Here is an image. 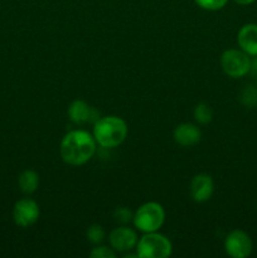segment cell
<instances>
[{"instance_id": "6da1fadb", "label": "cell", "mask_w": 257, "mask_h": 258, "mask_svg": "<svg viewBox=\"0 0 257 258\" xmlns=\"http://www.w3.org/2000/svg\"><path fill=\"white\" fill-rule=\"evenodd\" d=\"M96 148L97 143L92 134L86 130H72L63 136L59 154L68 165L81 166L92 159Z\"/></svg>"}, {"instance_id": "7a4b0ae2", "label": "cell", "mask_w": 257, "mask_h": 258, "mask_svg": "<svg viewBox=\"0 0 257 258\" xmlns=\"http://www.w3.org/2000/svg\"><path fill=\"white\" fill-rule=\"evenodd\" d=\"M128 127L118 116H103L93 123V138L101 148L112 149L120 146L127 138Z\"/></svg>"}, {"instance_id": "3957f363", "label": "cell", "mask_w": 257, "mask_h": 258, "mask_svg": "<svg viewBox=\"0 0 257 258\" xmlns=\"http://www.w3.org/2000/svg\"><path fill=\"white\" fill-rule=\"evenodd\" d=\"M133 222L135 228L143 233L156 232L165 222V211L161 204L156 202H148L136 209Z\"/></svg>"}, {"instance_id": "277c9868", "label": "cell", "mask_w": 257, "mask_h": 258, "mask_svg": "<svg viewBox=\"0 0 257 258\" xmlns=\"http://www.w3.org/2000/svg\"><path fill=\"white\" fill-rule=\"evenodd\" d=\"M135 248L139 258H166L173 253L170 239L158 231L144 234Z\"/></svg>"}, {"instance_id": "5b68a950", "label": "cell", "mask_w": 257, "mask_h": 258, "mask_svg": "<svg viewBox=\"0 0 257 258\" xmlns=\"http://www.w3.org/2000/svg\"><path fill=\"white\" fill-rule=\"evenodd\" d=\"M221 67L231 78H241L249 73L251 58L242 49H227L221 55Z\"/></svg>"}, {"instance_id": "8992f818", "label": "cell", "mask_w": 257, "mask_h": 258, "mask_svg": "<svg viewBox=\"0 0 257 258\" xmlns=\"http://www.w3.org/2000/svg\"><path fill=\"white\" fill-rule=\"evenodd\" d=\"M253 243L248 234L241 229H234L224 239V251L232 258H247L252 253Z\"/></svg>"}, {"instance_id": "52a82bcc", "label": "cell", "mask_w": 257, "mask_h": 258, "mask_svg": "<svg viewBox=\"0 0 257 258\" xmlns=\"http://www.w3.org/2000/svg\"><path fill=\"white\" fill-rule=\"evenodd\" d=\"M39 216V206L37 202L30 198L19 199L13 208V219H14L15 224L22 228H27V227L37 223Z\"/></svg>"}, {"instance_id": "ba28073f", "label": "cell", "mask_w": 257, "mask_h": 258, "mask_svg": "<svg viewBox=\"0 0 257 258\" xmlns=\"http://www.w3.org/2000/svg\"><path fill=\"white\" fill-rule=\"evenodd\" d=\"M139 237L138 233L133 228L127 226H121L117 228L112 229L108 236V242L110 246L115 249L116 252H130L138 244Z\"/></svg>"}, {"instance_id": "9c48e42d", "label": "cell", "mask_w": 257, "mask_h": 258, "mask_svg": "<svg viewBox=\"0 0 257 258\" xmlns=\"http://www.w3.org/2000/svg\"><path fill=\"white\" fill-rule=\"evenodd\" d=\"M68 117L76 125H85V123H95L101 117L100 112L91 107L86 101L75 100L68 106Z\"/></svg>"}, {"instance_id": "30bf717a", "label": "cell", "mask_w": 257, "mask_h": 258, "mask_svg": "<svg viewBox=\"0 0 257 258\" xmlns=\"http://www.w3.org/2000/svg\"><path fill=\"white\" fill-rule=\"evenodd\" d=\"M214 183L213 179L208 174H197L190 181L189 193L191 199L197 203H204L209 201L213 196Z\"/></svg>"}, {"instance_id": "8fae6325", "label": "cell", "mask_w": 257, "mask_h": 258, "mask_svg": "<svg viewBox=\"0 0 257 258\" xmlns=\"http://www.w3.org/2000/svg\"><path fill=\"white\" fill-rule=\"evenodd\" d=\"M174 141L183 148H190L197 145L202 139V131L197 125L190 122L180 123L173 133Z\"/></svg>"}, {"instance_id": "7c38bea8", "label": "cell", "mask_w": 257, "mask_h": 258, "mask_svg": "<svg viewBox=\"0 0 257 258\" xmlns=\"http://www.w3.org/2000/svg\"><path fill=\"white\" fill-rule=\"evenodd\" d=\"M237 43L239 48L249 57L257 55V24L248 23L244 24L237 34Z\"/></svg>"}, {"instance_id": "4fadbf2b", "label": "cell", "mask_w": 257, "mask_h": 258, "mask_svg": "<svg viewBox=\"0 0 257 258\" xmlns=\"http://www.w3.org/2000/svg\"><path fill=\"white\" fill-rule=\"evenodd\" d=\"M18 185L22 193L33 194L39 186V174L32 169L24 170L18 178Z\"/></svg>"}, {"instance_id": "5bb4252c", "label": "cell", "mask_w": 257, "mask_h": 258, "mask_svg": "<svg viewBox=\"0 0 257 258\" xmlns=\"http://www.w3.org/2000/svg\"><path fill=\"white\" fill-rule=\"evenodd\" d=\"M193 113L196 121L198 123H201V125H207V123L211 122L212 118H213V110H212L211 106L207 105V103L204 102L198 103V105L196 106V108H194Z\"/></svg>"}, {"instance_id": "9a60e30c", "label": "cell", "mask_w": 257, "mask_h": 258, "mask_svg": "<svg viewBox=\"0 0 257 258\" xmlns=\"http://www.w3.org/2000/svg\"><path fill=\"white\" fill-rule=\"evenodd\" d=\"M239 101L243 106L248 108H253L257 106V87L248 85L239 93Z\"/></svg>"}, {"instance_id": "2e32d148", "label": "cell", "mask_w": 257, "mask_h": 258, "mask_svg": "<svg viewBox=\"0 0 257 258\" xmlns=\"http://www.w3.org/2000/svg\"><path fill=\"white\" fill-rule=\"evenodd\" d=\"M86 237L92 244H101L106 237L105 229L100 224H91L86 231Z\"/></svg>"}, {"instance_id": "e0dca14e", "label": "cell", "mask_w": 257, "mask_h": 258, "mask_svg": "<svg viewBox=\"0 0 257 258\" xmlns=\"http://www.w3.org/2000/svg\"><path fill=\"white\" fill-rule=\"evenodd\" d=\"M199 8L208 12H217V10L223 9L227 5L228 0H194Z\"/></svg>"}, {"instance_id": "ac0fdd59", "label": "cell", "mask_w": 257, "mask_h": 258, "mask_svg": "<svg viewBox=\"0 0 257 258\" xmlns=\"http://www.w3.org/2000/svg\"><path fill=\"white\" fill-rule=\"evenodd\" d=\"M113 218H115V221L117 222V223H121L122 226H125V224L130 223V222L133 221L134 213L130 209L126 208V207H118V208H116L115 212H113Z\"/></svg>"}, {"instance_id": "d6986e66", "label": "cell", "mask_w": 257, "mask_h": 258, "mask_svg": "<svg viewBox=\"0 0 257 258\" xmlns=\"http://www.w3.org/2000/svg\"><path fill=\"white\" fill-rule=\"evenodd\" d=\"M91 258H115L116 257V251L112 247L107 246H100V244H96L95 248L90 252Z\"/></svg>"}, {"instance_id": "ffe728a7", "label": "cell", "mask_w": 257, "mask_h": 258, "mask_svg": "<svg viewBox=\"0 0 257 258\" xmlns=\"http://www.w3.org/2000/svg\"><path fill=\"white\" fill-rule=\"evenodd\" d=\"M249 72L252 75L257 76V55H254L253 59H251V70H249Z\"/></svg>"}, {"instance_id": "44dd1931", "label": "cell", "mask_w": 257, "mask_h": 258, "mask_svg": "<svg viewBox=\"0 0 257 258\" xmlns=\"http://www.w3.org/2000/svg\"><path fill=\"white\" fill-rule=\"evenodd\" d=\"M233 2L238 5H251L253 4L256 0H233Z\"/></svg>"}, {"instance_id": "7402d4cb", "label": "cell", "mask_w": 257, "mask_h": 258, "mask_svg": "<svg viewBox=\"0 0 257 258\" xmlns=\"http://www.w3.org/2000/svg\"><path fill=\"white\" fill-rule=\"evenodd\" d=\"M256 77H257V76H256Z\"/></svg>"}]
</instances>
